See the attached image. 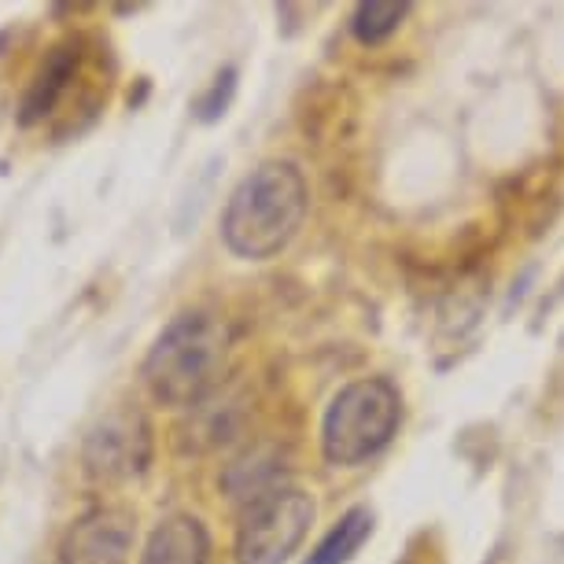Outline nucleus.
Returning a JSON list of instances; mask_svg holds the SVG:
<instances>
[{
	"mask_svg": "<svg viewBox=\"0 0 564 564\" xmlns=\"http://www.w3.org/2000/svg\"><path fill=\"white\" fill-rule=\"evenodd\" d=\"M402 564H435V553H429V550H417V546H410L406 561H402Z\"/></svg>",
	"mask_w": 564,
	"mask_h": 564,
	"instance_id": "obj_12",
	"label": "nucleus"
},
{
	"mask_svg": "<svg viewBox=\"0 0 564 564\" xmlns=\"http://www.w3.org/2000/svg\"><path fill=\"white\" fill-rule=\"evenodd\" d=\"M232 78H237V74L232 70H226V74H218V82H215V89H210V108L204 111V119H218L221 115V108H226L229 104V97H232Z\"/></svg>",
	"mask_w": 564,
	"mask_h": 564,
	"instance_id": "obj_11",
	"label": "nucleus"
},
{
	"mask_svg": "<svg viewBox=\"0 0 564 564\" xmlns=\"http://www.w3.org/2000/svg\"><path fill=\"white\" fill-rule=\"evenodd\" d=\"M413 4H380V0H369V4H358L355 15H350V34H355L361 45H380V41H388L395 30L402 26V19L410 15Z\"/></svg>",
	"mask_w": 564,
	"mask_h": 564,
	"instance_id": "obj_10",
	"label": "nucleus"
},
{
	"mask_svg": "<svg viewBox=\"0 0 564 564\" xmlns=\"http://www.w3.org/2000/svg\"><path fill=\"white\" fill-rule=\"evenodd\" d=\"M152 462V429L137 410H115L85 440V465L100 480H130Z\"/></svg>",
	"mask_w": 564,
	"mask_h": 564,
	"instance_id": "obj_5",
	"label": "nucleus"
},
{
	"mask_svg": "<svg viewBox=\"0 0 564 564\" xmlns=\"http://www.w3.org/2000/svg\"><path fill=\"white\" fill-rule=\"evenodd\" d=\"M311 193L303 170L289 159H273L251 170L229 196L221 215V240L237 259L265 262L281 254L300 232Z\"/></svg>",
	"mask_w": 564,
	"mask_h": 564,
	"instance_id": "obj_1",
	"label": "nucleus"
},
{
	"mask_svg": "<svg viewBox=\"0 0 564 564\" xmlns=\"http://www.w3.org/2000/svg\"><path fill=\"white\" fill-rule=\"evenodd\" d=\"M133 517L126 509H89L67 528L59 542V564H126L133 550Z\"/></svg>",
	"mask_w": 564,
	"mask_h": 564,
	"instance_id": "obj_6",
	"label": "nucleus"
},
{
	"mask_svg": "<svg viewBox=\"0 0 564 564\" xmlns=\"http://www.w3.org/2000/svg\"><path fill=\"white\" fill-rule=\"evenodd\" d=\"M74 67H78V45L67 41V45H56L41 63V70L30 82L26 97H23V111H19V122L34 126L45 115L56 108V100L67 93V82L74 78Z\"/></svg>",
	"mask_w": 564,
	"mask_h": 564,
	"instance_id": "obj_8",
	"label": "nucleus"
},
{
	"mask_svg": "<svg viewBox=\"0 0 564 564\" xmlns=\"http://www.w3.org/2000/svg\"><path fill=\"white\" fill-rule=\"evenodd\" d=\"M314 524V498L300 487H270L251 498L237 528V564H284Z\"/></svg>",
	"mask_w": 564,
	"mask_h": 564,
	"instance_id": "obj_4",
	"label": "nucleus"
},
{
	"mask_svg": "<svg viewBox=\"0 0 564 564\" xmlns=\"http://www.w3.org/2000/svg\"><path fill=\"white\" fill-rule=\"evenodd\" d=\"M402 395L388 377L347 384L328 402L322 421V454L328 465H361L395 440Z\"/></svg>",
	"mask_w": 564,
	"mask_h": 564,
	"instance_id": "obj_3",
	"label": "nucleus"
},
{
	"mask_svg": "<svg viewBox=\"0 0 564 564\" xmlns=\"http://www.w3.org/2000/svg\"><path fill=\"white\" fill-rule=\"evenodd\" d=\"M229 355V328L218 314L174 317L144 358V384L163 406H199L218 388Z\"/></svg>",
	"mask_w": 564,
	"mask_h": 564,
	"instance_id": "obj_2",
	"label": "nucleus"
},
{
	"mask_svg": "<svg viewBox=\"0 0 564 564\" xmlns=\"http://www.w3.org/2000/svg\"><path fill=\"white\" fill-rule=\"evenodd\" d=\"M369 535H372V509L369 506L347 509V513L333 524V531L314 546L306 564H350V557L366 546Z\"/></svg>",
	"mask_w": 564,
	"mask_h": 564,
	"instance_id": "obj_9",
	"label": "nucleus"
},
{
	"mask_svg": "<svg viewBox=\"0 0 564 564\" xmlns=\"http://www.w3.org/2000/svg\"><path fill=\"white\" fill-rule=\"evenodd\" d=\"M210 557V539L207 528L196 517H166L163 524L152 531L144 546L141 564H207Z\"/></svg>",
	"mask_w": 564,
	"mask_h": 564,
	"instance_id": "obj_7",
	"label": "nucleus"
}]
</instances>
